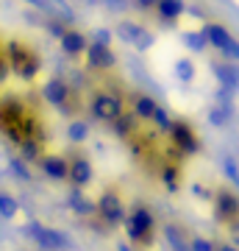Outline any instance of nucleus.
<instances>
[{"instance_id":"obj_20","label":"nucleus","mask_w":239,"mask_h":251,"mask_svg":"<svg viewBox=\"0 0 239 251\" xmlns=\"http://www.w3.org/2000/svg\"><path fill=\"white\" fill-rule=\"evenodd\" d=\"M17 215H20V201L11 193L0 190V218L3 221H14Z\"/></svg>"},{"instance_id":"obj_8","label":"nucleus","mask_w":239,"mask_h":251,"mask_svg":"<svg viewBox=\"0 0 239 251\" xmlns=\"http://www.w3.org/2000/svg\"><path fill=\"white\" fill-rule=\"evenodd\" d=\"M25 234L44 251H67L72 246L70 234L62 232V229H53V226H44L42 221H28Z\"/></svg>"},{"instance_id":"obj_7","label":"nucleus","mask_w":239,"mask_h":251,"mask_svg":"<svg viewBox=\"0 0 239 251\" xmlns=\"http://www.w3.org/2000/svg\"><path fill=\"white\" fill-rule=\"evenodd\" d=\"M42 98L50 106L62 109V115H75L78 112V92L64 78H47L42 84Z\"/></svg>"},{"instance_id":"obj_36","label":"nucleus","mask_w":239,"mask_h":251,"mask_svg":"<svg viewBox=\"0 0 239 251\" xmlns=\"http://www.w3.org/2000/svg\"><path fill=\"white\" fill-rule=\"evenodd\" d=\"M214 251H239V246H234V243H222V246H217Z\"/></svg>"},{"instance_id":"obj_17","label":"nucleus","mask_w":239,"mask_h":251,"mask_svg":"<svg viewBox=\"0 0 239 251\" xmlns=\"http://www.w3.org/2000/svg\"><path fill=\"white\" fill-rule=\"evenodd\" d=\"M200 31H203L206 42H209L212 48H217V50L228 48V42L234 39V36H231V31H228L225 25H220V23H206V25L200 28Z\"/></svg>"},{"instance_id":"obj_5","label":"nucleus","mask_w":239,"mask_h":251,"mask_svg":"<svg viewBox=\"0 0 239 251\" xmlns=\"http://www.w3.org/2000/svg\"><path fill=\"white\" fill-rule=\"evenodd\" d=\"M167 134H170V145L181 156H197V153L203 151V140L197 134V128L192 126V120H186V117H175L170 123Z\"/></svg>"},{"instance_id":"obj_21","label":"nucleus","mask_w":239,"mask_h":251,"mask_svg":"<svg viewBox=\"0 0 239 251\" xmlns=\"http://www.w3.org/2000/svg\"><path fill=\"white\" fill-rule=\"evenodd\" d=\"M70 209L81 218H95V201L87 198V196H81V193H75V196L70 198Z\"/></svg>"},{"instance_id":"obj_32","label":"nucleus","mask_w":239,"mask_h":251,"mask_svg":"<svg viewBox=\"0 0 239 251\" xmlns=\"http://www.w3.org/2000/svg\"><path fill=\"white\" fill-rule=\"evenodd\" d=\"M186 249L189 251H214V243L206 240V237H192V240L186 243Z\"/></svg>"},{"instance_id":"obj_13","label":"nucleus","mask_w":239,"mask_h":251,"mask_svg":"<svg viewBox=\"0 0 239 251\" xmlns=\"http://www.w3.org/2000/svg\"><path fill=\"white\" fill-rule=\"evenodd\" d=\"M95 179V168L92 162L84 156V153H75L70 159V173H67V181H72L75 187H89Z\"/></svg>"},{"instance_id":"obj_27","label":"nucleus","mask_w":239,"mask_h":251,"mask_svg":"<svg viewBox=\"0 0 239 251\" xmlns=\"http://www.w3.org/2000/svg\"><path fill=\"white\" fill-rule=\"evenodd\" d=\"M9 171L14 173L20 181H28V179H31V168H28V165L20 159V156H11V159H9Z\"/></svg>"},{"instance_id":"obj_39","label":"nucleus","mask_w":239,"mask_h":251,"mask_svg":"<svg viewBox=\"0 0 239 251\" xmlns=\"http://www.w3.org/2000/svg\"><path fill=\"white\" fill-rule=\"evenodd\" d=\"M0 50H3V39H0Z\"/></svg>"},{"instance_id":"obj_22","label":"nucleus","mask_w":239,"mask_h":251,"mask_svg":"<svg viewBox=\"0 0 239 251\" xmlns=\"http://www.w3.org/2000/svg\"><path fill=\"white\" fill-rule=\"evenodd\" d=\"M231 117H234V109H231V103H217V106L209 109V123L217 126V128L228 126Z\"/></svg>"},{"instance_id":"obj_16","label":"nucleus","mask_w":239,"mask_h":251,"mask_svg":"<svg viewBox=\"0 0 239 251\" xmlns=\"http://www.w3.org/2000/svg\"><path fill=\"white\" fill-rule=\"evenodd\" d=\"M125 103H131V115L136 117V120H151L153 112L159 109V100L151 98L148 92H131Z\"/></svg>"},{"instance_id":"obj_33","label":"nucleus","mask_w":239,"mask_h":251,"mask_svg":"<svg viewBox=\"0 0 239 251\" xmlns=\"http://www.w3.org/2000/svg\"><path fill=\"white\" fill-rule=\"evenodd\" d=\"M220 53L225 56V62H239V39H237V36L228 42V48H222Z\"/></svg>"},{"instance_id":"obj_25","label":"nucleus","mask_w":239,"mask_h":251,"mask_svg":"<svg viewBox=\"0 0 239 251\" xmlns=\"http://www.w3.org/2000/svg\"><path fill=\"white\" fill-rule=\"evenodd\" d=\"M89 123L87 120H70V126H67V137H70V143H87L89 140Z\"/></svg>"},{"instance_id":"obj_3","label":"nucleus","mask_w":239,"mask_h":251,"mask_svg":"<svg viewBox=\"0 0 239 251\" xmlns=\"http://www.w3.org/2000/svg\"><path fill=\"white\" fill-rule=\"evenodd\" d=\"M125 226V234H128V240L136 246L139 251H148L156 246V237H159V221L153 215V209L148 204H142V201H133L131 209H128V215L123 221Z\"/></svg>"},{"instance_id":"obj_37","label":"nucleus","mask_w":239,"mask_h":251,"mask_svg":"<svg viewBox=\"0 0 239 251\" xmlns=\"http://www.w3.org/2000/svg\"><path fill=\"white\" fill-rule=\"evenodd\" d=\"M25 3L28 6H34V9H39V11L44 9V0H25Z\"/></svg>"},{"instance_id":"obj_30","label":"nucleus","mask_w":239,"mask_h":251,"mask_svg":"<svg viewBox=\"0 0 239 251\" xmlns=\"http://www.w3.org/2000/svg\"><path fill=\"white\" fill-rule=\"evenodd\" d=\"M67 28L70 25H64L62 20H53V17H47V23H44V31H47L50 36H56V39H62V34L67 31Z\"/></svg>"},{"instance_id":"obj_19","label":"nucleus","mask_w":239,"mask_h":251,"mask_svg":"<svg viewBox=\"0 0 239 251\" xmlns=\"http://www.w3.org/2000/svg\"><path fill=\"white\" fill-rule=\"evenodd\" d=\"M136 128H139V120H136L131 112H125L120 120H114V123H111V131H114V137H120V140H128Z\"/></svg>"},{"instance_id":"obj_29","label":"nucleus","mask_w":239,"mask_h":251,"mask_svg":"<svg viewBox=\"0 0 239 251\" xmlns=\"http://www.w3.org/2000/svg\"><path fill=\"white\" fill-rule=\"evenodd\" d=\"M222 168H225V176L231 179V184L239 187V162L234 159V156H225V159H222Z\"/></svg>"},{"instance_id":"obj_15","label":"nucleus","mask_w":239,"mask_h":251,"mask_svg":"<svg viewBox=\"0 0 239 251\" xmlns=\"http://www.w3.org/2000/svg\"><path fill=\"white\" fill-rule=\"evenodd\" d=\"M212 73H214V78L220 81L222 90H228V92L239 90V62H214Z\"/></svg>"},{"instance_id":"obj_23","label":"nucleus","mask_w":239,"mask_h":251,"mask_svg":"<svg viewBox=\"0 0 239 251\" xmlns=\"http://www.w3.org/2000/svg\"><path fill=\"white\" fill-rule=\"evenodd\" d=\"M173 73H175L178 81L189 84V81H195V75H197V64L184 56V59H178V62H175V70H173Z\"/></svg>"},{"instance_id":"obj_40","label":"nucleus","mask_w":239,"mask_h":251,"mask_svg":"<svg viewBox=\"0 0 239 251\" xmlns=\"http://www.w3.org/2000/svg\"><path fill=\"white\" fill-rule=\"evenodd\" d=\"M178 251H189V249H178Z\"/></svg>"},{"instance_id":"obj_26","label":"nucleus","mask_w":239,"mask_h":251,"mask_svg":"<svg viewBox=\"0 0 239 251\" xmlns=\"http://www.w3.org/2000/svg\"><path fill=\"white\" fill-rule=\"evenodd\" d=\"M184 45L192 50V53H203L206 48H209V42H206L203 31H184Z\"/></svg>"},{"instance_id":"obj_41","label":"nucleus","mask_w":239,"mask_h":251,"mask_svg":"<svg viewBox=\"0 0 239 251\" xmlns=\"http://www.w3.org/2000/svg\"><path fill=\"white\" fill-rule=\"evenodd\" d=\"M17 251H28V249H17Z\"/></svg>"},{"instance_id":"obj_35","label":"nucleus","mask_w":239,"mask_h":251,"mask_svg":"<svg viewBox=\"0 0 239 251\" xmlns=\"http://www.w3.org/2000/svg\"><path fill=\"white\" fill-rule=\"evenodd\" d=\"M136 9H142V11H151V9H156V0H131Z\"/></svg>"},{"instance_id":"obj_6","label":"nucleus","mask_w":239,"mask_h":251,"mask_svg":"<svg viewBox=\"0 0 239 251\" xmlns=\"http://www.w3.org/2000/svg\"><path fill=\"white\" fill-rule=\"evenodd\" d=\"M95 215L103 221L106 226H120L128 215V201H125L120 187H106L100 193V198L95 201Z\"/></svg>"},{"instance_id":"obj_2","label":"nucleus","mask_w":239,"mask_h":251,"mask_svg":"<svg viewBox=\"0 0 239 251\" xmlns=\"http://www.w3.org/2000/svg\"><path fill=\"white\" fill-rule=\"evenodd\" d=\"M3 50H6V62H9V70L17 75L20 81L25 84H34L44 70V59L39 53V48L34 42H28L22 36H11L3 42Z\"/></svg>"},{"instance_id":"obj_4","label":"nucleus","mask_w":239,"mask_h":251,"mask_svg":"<svg viewBox=\"0 0 239 251\" xmlns=\"http://www.w3.org/2000/svg\"><path fill=\"white\" fill-rule=\"evenodd\" d=\"M128 112V103H125V95L123 92H111L106 87H100L89 95V115L100 120V123H114Z\"/></svg>"},{"instance_id":"obj_11","label":"nucleus","mask_w":239,"mask_h":251,"mask_svg":"<svg viewBox=\"0 0 239 251\" xmlns=\"http://www.w3.org/2000/svg\"><path fill=\"white\" fill-rule=\"evenodd\" d=\"M84 67L92 73H111L117 67V53L111 50V45H98V42H89L87 53L81 56Z\"/></svg>"},{"instance_id":"obj_18","label":"nucleus","mask_w":239,"mask_h":251,"mask_svg":"<svg viewBox=\"0 0 239 251\" xmlns=\"http://www.w3.org/2000/svg\"><path fill=\"white\" fill-rule=\"evenodd\" d=\"M156 11H159L161 20L175 23L186 14V0H156Z\"/></svg>"},{"instance_id":"obj_24","label":"nucleus","mask_w":239,"mask_h":251,"mask_svg":"<svg viewBox=\"0 0 239 251\" xmlns=\"http://www.w3.org/2000/svg\"><path fill=\"white\" fill-rule=\"evenodd\" d=\"M20 151H22V156H20L22 162H39L44 153V143H39V140H25V143H20Z\"/></svg>"},{"instance_id":"obj_38","label":"nucleus","mask_w":239,"mask_h":251,"mask_svg":"<svg viewBox=\"0 0 239 251\" xmlns=\"http://www.w3.org/2000/svg\"><path fill=\"white\" fill-rule=\"evenodd\" d=\"M117 251H131V249H128V243H120V246H117Z\"/></svg>"},{"instance_id":"obj_14","label":"nucleus","mask_w":239,"mask_h":251,"mask_svg":"<svg viewBox=\"0 0 239 251\" xmlns=\"http://www.w3.org/2000/svg\"><path fill=\"white\" fill-rule=\"evenodd\" d=\"M59 45H62V50L70 59H81V56L87 53V45H89V36L84 34V31H75V28H67L62 34V39H59Z\"/></svg>"},{"instance_id":"obj_34","label":"nucleus","mask_w":239,"mask_h":251,"mask_svg":"<svg viewBox=\"0 0 239 251\" xmlns=\"http://www.w3.org/2000/svg\"><path fill=\"white\" fill-rule=\"evenodd\" d=\"M92 39H95L98 45H111V31H106V28H95Z\"/></svg>"},{"instance_id":"obj_9","label":"nucleus","mask_w":239,"mask_h":251,"mask_svg":"<svg viewBox=\"0 0 239 251\" xmlns=\"http://www.w3.org/2000/svg\"><path fill=\"white\" fill-rule=\"evenodd\" d=\"M114 36H120V42L131 45L133 50H142V53L156 45V34H153L148 25H142V23H136V20H131V17H125V20L117 23Z\"/></svg>"},{"instance_id":"obj_28","label":"nucleus","mask_w":239,"mask_h":251,"mask_svg":"<svg viewBox=\"0 0 239 251\" xmlns=\"http://www.w3.org/2000/svg\"><path fill=\"white\" fill-rule=\"evenodd\" d=\"M153 123H156V128H159V131H164V134H167V128H170V123H173V117H170V112L164 106H159L156 109V112H153V117H151Z\"/></svg>"},{"instance_id":"obj_10","label":"nucleus","mask_w":239,"mask_h":251,"mask_svg":"<svg viewBox=\"0 0 239 251\" xmlns=\"http://www.w3.org/2000/svg\"><path fill=\"white\" fill-rule=\"evenodd\" d=\"M212 215L220 226H234L239 221V196L228 184H220L212 196Z\"/></svg>"},{"instance_id":"obj_1","label":"nucleus","mask_w":239,"mask_h":251,"mask_svg":"<svg viewBox=\"0 0 239 251\" xmlns=\"http://www.w3.org/2000/svg\"><path fill=\"white\" fill-rule=\"evenodd\" d=\"M0 134L11 140L14 145L25 140H47V123L42 112L31 106L25 98L17 95H0Z\"/></svg>"},{"instance_id":"obj_31","label":"nucleus","mask_w":239,"mask_h":251,"mask_svg":"<svg viewBox=\"0 0 239 251\" xmlns=\"http://www.w3.org/2000/svg\"><path fill=\"white\" fill-rule=\"evenodd\" d=\"M95 3H100L103 9L114 11V14H120V11H125L128 6H131V0H95Z\"/></svg>"},{"instance_id":"obj_12","label":"nucleus","mask_w":239,"mask_h":251,"mask_svg":"<svg viewBox=\"0 0 239 251\" xmlns=\"http://www.w3.org/2000/svg\"><path fill=\"white\" fill-rule=\"evenodd\" d=\"M39 168L47 179L53 181H67V173H70V159L64 153H42L39 159Z\"/></svg>"}]
</instances>
